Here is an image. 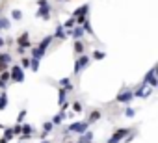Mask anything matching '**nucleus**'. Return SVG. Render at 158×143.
Wrapping results in <instances>:
<instances>
[{"label":"nucleus","mask_w":158,"mask_h":143,"mask_svg":"<svg viewBox=\"0 0 158 143\" xmlns=\"http://www.w3.org/2000/svg\"><path fill=\"white\" fill-rule=\"evenodd\" d=\"M73 110H74V113H80L82 112V104L80 102H73Z\"/></svg>","instance_id":"nucleus-31"},{"label":"nucleus","mask_w":158,"mask_h":143,"mask_svg":"<svg viewBox=\"0 0 158 143\" xmlns=\"http://www.w3.org/2000/svg\"><path fill=\"white\" fill-rule=\"evenodd\" d=\"M58 2H60V0H58Z\"/></svg>","instance_id":"nucleus-39"},{"label":"nucleus","mask_w":158,"mask_h":143,"mask_svg":"<svg viewBox=\"0 0 158 143\" xmlns=\"http://www.w3.org/2000/svg\"><path fill=\"white\" fill-rule=\"evenodd\" d=\"M28 37H30V34H28V32H23V34L17 37V47L28 48V47H30V39H28Z\"/></svg>","instance_id":"nucleus-11"},{"label":"nucleus","mask_w":158,"mask_h":143,"mask_svg":"<svg viewBox=\"0 0 158 143\" xmlns=\"http://www.w3.org/2000/svg\"><path fill=\"white\" fill-rule=\"evenodd\" d=\"M91 58H93V59H97V61H99V59H104V58H106V52H102V50H95Z\"/></svg>","instance_id":"nucleus-26"},{"label":"nucleus","mask_w":158,"mask_h":143,"mask_svg":"<svg viewBox=\"0 0 158 143\" xmlns=\"http://www.w3.org/2000/svg\"><path fill=\"white\" fill-rule=\"evenodd\" d=\"M65 143H73V141H65Z\"/></svg>","instance_id":"nucleus-38"},{"label":"nucleus","mask_w":158,"mask_h":143,"mask_svg":"<svg viewBox=\"0 0 158 143\" xmlns=\"http://www.w3.org/2000/svg\"><path fill=\"white\" fill-rule=\"evenodd\" d=\"M74 26H76V19H74V17H69V19H67V21H65V22L61 24V28H63L65 32H69V30H73Z\"/></svg>","instance_id":"nucleus-16"},{"label":"nucleus","mask_w":158,"mask_h":143,"mask_svg":"<svg viewBox=\"0 0 158 143\" xmlns=\"http://www.w3.org/2000/svg\"><path fill=\"white\" fill-rule=\"evenodd\" d=\"M2 47H4V39H2V37H0V48H2Z\"/></svg>","instance_id":"nucleus-35"},{"label":"nucleus","mask_w":158,"mask_h":143,"mask_svg":"<svg viewBox=\"0 0 158 143\" xmlns=\"http://www.w3.org/2000/svg\"><path fill=\"white\" fill-rule=\"evenodd\" d=\"M21 125H23V123H17L15 126H11V130H13L15 136H21Z\"/></svg>","instance_id":"nucleus-32"},{"label":"nucleus","mask_w":158,"mask_h":143,"mask_svg":"<svg viewBox=\"0 0 158 143\" xmlns=\"http://www.w3.org/2000/svg\"><path fill=\"white\" fill-rule=\"evenodd\" d=\"M132 99H134V93H132V89H127V88H123V89L119 91V95L115 97V102H121V104H130V102H132Z\"/></svg>","instance_id":"nucleus-6"},{"label":"nucleus","mask_w":158,"mask_h":143,"mask_svg":"<svg viewBox=\"0 0 158 143\" xmlns=\"http://www.w3.org/2000/svg\"><path fill=\"white\" fill-rule=\"evenodd\" d=\"M84 48H86V45L82 41H74V54L76 56H82L84 54Z\"/></svg>","instance_id":"nucleus-19"},{"label":"nucleus","mask_w":158,"mask_h":143,"mask_svg":"<svg viewBox=\"0 0 158 143\" xmlns=\"http://www.w3.org/2000/svg\"><path fill=\"white\" fill-rule=\"evenodd\" d=\"M82 28H84V34L93 35V28H91V24H89V19H86V21L82 22Z\"/></svg>","instance_id":"nucleus-24"},{"label":"nucleus","mask_w":158,"mask_h":143,"mask_svg":"<svg viewBox=\"0 0 158 143\" xmlns=\"http://www.w3.org/2000/svg\"><path fill=\"white\" fill-rule=\"evenodd\" d=\"M67 37H73V39H76V41H80V39L84 37V28H82V26H74L73 30L67 32Z\"/></svg>","instance_id":"nucleus-10"},{"label":"nucleus","mask_w":158,"mask_h":143,"mask_svg":"<svg viewBox=\"0 0 158 143\" xmlns=\"http://www.w3.org/2000/svg\"><path fill=\"white\" fill-rule=\"evenodd\" d=\"M30 69H32V71H37V69H39V59L30 58Z\"/></svg>","instance_id":"nucleus-29"},{"label":"nucleus","mask_w":158,"mask_h":143,"mask_svg":"<svg viewBox=\"0 0 158 143\" xmlns=\"http://www.w3.org/2000/svg\"><path fill=\"white\" fill-rule=\"evenodd\" d=\"M37 6H39V10H37V17L39 19H43V21H48L50 19V4H48V0H37Z\"/></svg>","instance_id":"nucleus-4"},{"label":"nucleus","mask_w":158,"mask_h":143,"mask_svg":"<svg viewBox=\"0 0 158 143\" xmlns=\"http://www.w3.org/2000/svg\"><path fill=\"white\" fill-rule=\"evenodd\" d=\"M134 115H136V110L130 108V106H127V110H125V117H134Z\"/></svg>","instance_id":"nucleus-30"},{"label":"nucleus","mask_w":158,"mask_h":143,"mask_svg":"<svg viewBox=\"0 0 158 143\" xmlns=\"http://www.w3.org/2000/svg\"><path fill=\"white\" fill-rule=\"evenodd\" d=\"M6 106H8V93L2 91L0 93V110H6Z\"/></svg>","instance_id":"nucleus-22"},{"label":"nucleus","mask_w":158,"mask_h":143,"mask_svg":"<svg viewBox=\"0 0 158 143\" xmlns=\"http://www.w3.org/2000/svg\"><path fill=\"white\" fill-rule=\"evenodd\" d=\"M11 19H13V21H21V19H23V11H21V10H13V11H11Z\"/></svg>","instance_id":"nucleus-27"},{"label":"nucleus","mask_w":158,"mask_h":143,"mask_svg":"<svg viewBox=\"0 0 158 143\" xmlns=\"http://www.w3.org/2000/svg\"><path fill=\"white\" fill-rule=\"evenodd\" d=\"M8 73H10V82H17V84L24 82V71L21 69V65H11Z\"/></svg>","instance_id":"nucleus-3"},{"label":"nucleus","mask_w":158,"mask_h":143,"mask_svg":"<svg viewBox=\"0 0 158 143\" xmlns=\"http://www.w3.org/2000/svg\"><path fill=\"white\" fill-rule=\"evenodd\" d=\"M52 37H56V39H60V41H63V39H67V32L61 28V24H56V32H54V35Z\"/></svg>","instance_id":"nucleus-13"},{"label":"nucleus","mask_w":158,"mask_h":143,"mask_svg":"<svg viewBox=\"0 0 158 143\" xmlns=\"http://www.w3.org/2000/svg\"><path fill=\"white\" fill-rule=\"evenodd\" d=\"M10 26H11L10 19H6V17H0V32H2V30H10Z\"/></svg>","instance_id":"nucleus-23"},{"label":"nucleus","mask_w":158,"mask_h":143,"mask_svg":"<svg viewBox=\"0 0 158 143\" xmlns=\"http://www.w3.org/2000/svg\"><path fill=\"white\" fill-rule=\"evenodd\" d=\"M13 136H15V134H13V130H11V128H8V126H6V128H4V136H2V137H4V139H6V141H8V143H10V141H11V139H13Z\"/></svg>","instance_id":"nucleus-25"},{"label":"nucleus","mask_w":158,"mask_h":143,"mask_svg":"<svg viewBox=\"0 0 158 143\" xmlns=\"http://www.w3.org/2000/svg\"><path fill=\"white\" fill-rule=\"evenodd\" d=\"M52 35H47V37H43V41L32 50V58H35V59H41L43 56H45V52H47V48L50 47V43H52Z\"/></svg>","instance_id":"nucleus-1"},{"label":"nucleus","mask_w":158,"mask_h":143,"mask_svg":"<svg viewBox=\"0 0 158 143\" xmlns=\"http://www.w3.org/2000/svg\"><path fill=\"white\" fill-rule=\"evenodd\" d=\"M128 132H130V128H117V130L112 134V137L108 139V143H119V141H123V139L128 136Z\"/></svg>","instance_id":"nucleus-7"},{"label":"nucleus","mask_w":158,"mask_h":143,"mask_svg":"<svg viewBox=\"0 0 158 143\" xmlns=\"http://www.w3.org/2000/svg\"><path fill=\"white\" fill-rule=\"evenodd\" d=\"M10 63H11V54L10 52H0V73L8 71Z\"/></svg>","instance_id":"nucleus-9"},{"label":"nucleus","mask_w":158,"mask_h":143,"mask_svg":"<svg viewBox=\"0 0 158 143\" xmlns=\"http://www.w3.org/2000/svg\"><path fill=\"white\" fill-rule=\"evenodd\" d=\"M60 88L65 89V91H71V89H73V84H71L69 78H61V80H60Z\"/></svg>","instance_id":"nucleus-20"},{"label":"nucleus","mask_w":158,"mask_h":143,"mask_svg":"<svg viewBox=\"0 0 158 143\" xmlns=\"http://www.w3.org/2000/svg\"><path fill=\"white\" fill-rule=\"evenodd\" d=\"M143 82H145L149 88H152V89L158 86V78H156V67H152V69L149 71V73L143 76Z\"/></svg>","instance_id":"nucleus-8"},{"label":"nucleus","mask_w":158,"mask_h":143,"mask_svg":"<svg viewBox=\"0 0 158 143\" xmlns=\"http://www.w3.org/2000/svg\"><path fill=\"white\" fill-rule=\"evenodd\" d=\"M88 63H89V56H88V54L78 56V58H76V61H74V71H73V73H74V75H80L82 71L88 67Z\"/></svg>","instance_id":"nucleus-5"},{"label":"nucleus","mask_w":158,"mask_h":143,"mask_svg":"<svg viewBox=\"0 0 158 143\" xmlns=\"http://www.w3.org/2000/svg\"><path fill=\"white\" fill-rule=\"evenodd\" d=\"M0 17H2V8H0Z\"/></svg>","instance_id":"nucleus-37"},{"label":"nucleus","mask_w":158,"mask_h":143,"mask_svg":"<svg viewBox=\"0 0 158 143\" xmlns=\"http://www.w3.org/2000/svg\"><path fill=\"white\" fill-rule=\"evenodd\" d=\"M78 143H93V132L88 130V132L80 134V139H78Z\"/></svg>","instance_id":"nucleus-15"},{"label":"nucleus","mask_w":158,"mask_h":143,"mask_svg":"<svg viewBox=\"0 0 158 143\" xmlns=\"http://www.w3.org/2000/svg\"><path fill=\"white\" fill-rule=\"evenodd\" d=\"M41 143H50V141H48V139H43V141H41Z\"/></svg>","instance_id":"nucleus-36"},{"label":"nucleus","mask_w":158,"mask_h":143,"mask_svg":"<svg viewBox=\"0 0 158 143\" xmlns=\"http://www.w3.org/2000/svg\"><path fill=\"white\" fill-rule=\"evenodd\" d=\"M28 67H30V58L23 56V59H21V69L24 71V69H28Z\"/></svg>","instance_id":"nucleus-28"},{"label":"nucleus","mask_w":158,"mask_h":143,"mask_svg":"<svg viewBox=\"0 0 158 143\" xmlns=\"http://www.w3.org/2000/svg\"><path fill=\"white\" fill-rule=\"evenodd\" d=\"M26 113H28V112H26V110H23V112L17 115V123H23V121H24V117H26Z\"/></svg>","instance_id":"nucleus-33"},{"label":"nucleus","mask_w":158,"mask_h":143,"mask_svg":"<svg viewBox=\"0 0 158 143\" xmlns=\"http://www.w3.org/2000/svg\"><path fill=\"white\" fill-rule=\"evenodd\" d=\"M88 13H89V4H84V6H80L76 11H73V15L71 17H88Z\"/></svg>","instance_id":"nucleus-12"},{"label":"nucleus","mask_w":158,"mask_h":143,"mask_svg":"<svg viewBox=\"0 0 158 143\" xmlns=\"http://www.w3.org/2000/svg\"><path fill=\"white\" fill-rule=\"evenodd\" d=\"M67 93H69V91H65V89L60 88V91H58V104H60V106H61L63 102H67Z\"/></svg>","instance_id":"nucleus-21"},{"label":"nucleus","mask_w":158,"mask_h":143,"mask_svg":"<svg viewBox=\"0 0 158 143\" xmlns=\"http://www.w3.org/2000/svg\"><path fill=\"white\" fill-rule=\"evenodd\" d=\"M52 130H54V125H52L50 121H47V123L43 125V130H41V137H47V136H48Z\"/></svg>","instance_id":"nucleus-18"},{"label":"nucleus","mask_w":158,"mask_h":143,"mask_svg":"<svg viewBox=\"0 0 158 143\" xmlns=\"http://www.w3.org/2000/svg\"><path fill=\"white\" fill-rule=\"evenodd\" d=\"M88 130H89V125H88L86 121H76V123H71V125L63 130V134H71V132L84 134V132H88Z\"/></svg>","instance_id":"nucleus-2"},{"label":"nucleus","mask_w":158,"mask_h":143,"mask_svg":"<svg viewBox=\"0 0 158 143\" xmlns=\"http://www.w3.org/2000/svg\"><path fill=\"white\" fill-rule=\"evenodd\" d=\"M17 54H19V56H24V54H26V48H23V47H17Z\"/></svg>","instance_id":"nucleus-34"},{"label":"nucleus","mask_w":158,"mask_h":143,"mask_svg":"<svg viewBox=\"0 0 158 143\" xmlns=\"http://www.w3.org/2000/svg\"><path fill=\"white\" fill-rule=\"evenodd\" d=\"M65 115H67V112H60L58 115H54V117L50 119V123H52L54 126H58V125H61V121L65 119Z\"/></svg>","instance_id":"nucleus-17"},{"label":"nucleus","mask_w":158,"mask_h":143,"mask_svg":"<svg viewBox=\"0 0 158 143\" xmlns=\"http://www.w3.org/2000/svg\"><path fill=\"white\" fill-rule=\"evenodd\" d=\"M101 115H102L101 110H93V112L89 113V117L86 119V123H88V125H93V123H97V121L101 119Z\"/></svg>","instance_id":"nucleus-14"}]
</instances>
